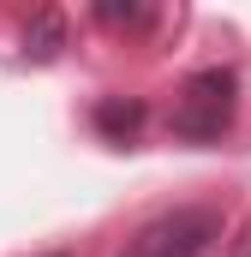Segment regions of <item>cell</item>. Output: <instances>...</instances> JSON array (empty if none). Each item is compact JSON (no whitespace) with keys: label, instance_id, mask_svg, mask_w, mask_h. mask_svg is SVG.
<instances>
[{"label":"cell","instance_id":"6da1fadb","mask_svg":"<svg viewBox=\"0 0 251 257\" xmlns=\"http://www.w3.org/2000/svg\"><path fill=\"white\" fill-rule=\"evenodd\" d=\"M233 108H239V78L227 66H203L180 84V96L168 108V132L186 144H215L233 126Z\"/></svg>","mask_w":251,"mask_h":257},{"label":"cell","instance_id":"7a4b0ae2","mask_svg":"<svg viewBox=\"0 0 251 257\" xmlns=\"http://www.w3.org/2000/svg\"><path fill=\"white\" fill-rule=\"evenodd\" d=\"M215 239H221V209H209V203H180V209L144 221V227L132 233L126 257H209Z\"/></svg>","mask_w":251,"mask_h":257},{"label":"cell","instance_id":"3957f363","mask_svg":"<svg viewBox=\"0 0 251 257\" xmlns=\"http://www.w3.org/2000/svg\"><path fill=\"white\" fill-rule=\"evenodd\" d=\"M90 120H96V132H108V138H138V126L150 120V108L138 102V96H102L96 108H90Z\"/></svg>","mask_w":251,"mask_h":257},{"label":"cell","instance_id":"277c9868","mask_svg":"<svg viewBox=\"0 0 251 257\" xmlns=\"http://www.w3.org/2000/svg\"><path fill=\"white\" fill-rule=\"evenodd\" d=\"M54 48H60V18H54V12H36V24L24 30V54L42 60V54H54Z\"/></svg>","mask_w":251,"mask_h":257},{"label":"cell","instance_id":"5b68a950","mask_svg":"<svg viewBox=\"0 0 251 257\" xmlns=\"http://www.w3.org/2000/svg\"><path fill=\"white\" fill-rule=\"evenodd\" d=\"M239 257H251V239H245V245H239Z\"/></svg>","mask_w":251,"mask_h":257},{"label":"cell","instance_id":"8992f818","mask_svg":"<svg viewBox=\"0 0 251 257\" xmlns=\"http://www.w3.org/2000/svg\"><path fill=\"white\" fill-rule=\"evenodd\" d=\"M48 257H66V251H48Z\"/></svg>","mask_w":251,"mask_h":257}]
</instances>
